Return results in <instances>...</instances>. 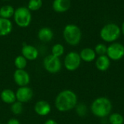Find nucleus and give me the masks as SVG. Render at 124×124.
Returning a JSON list of instances; mask_svg holds the SVG:
<instances>
[{
    "instance_id": "obj_31",
    "label": "nucleus",
    "mask_w": 124,
    "mask_h": 124,
    "mask_svg": "<svg viewBox=\"0 0 124 124\" xmlns=\"http://www.w3.org/2000/svg\"></svg>"
},
{
    "instance_id": "obj_10",
    "label": "nucleus",
    "mask_w": 124,
    "mask_h": 124,
    "mask_svg": "<svg viewBox=\"0 0 124 124\" xmlns=\"http://www.w3.org/2000/svg\"><path fill=\"white\" fill-rule=\"evenodd\" d=\"M15 83L20 87L27 86L31 80L30 75L25 69H16L13 75Z\"/></svg>"
},
{
    "instance_id": "obj_20",
    "label": "nucleus",
    "mask_w": 124,
    "mask_h": 124,
    "mask_svg": "<svg viewBox=\"0 0 124 124\" xmlns=\"http://www.w3.org/2000/svg\"><path fill=\"white\" fill-rule=\"evenodd\" d=\"M64 52H65L64 46L60 43L54 45L52 48V55L57 58H60V56H62L64 54Z\"/></svg>"
},
{
    "instance_id": "obj_15",
    "label": "nucleus",
    "mask_w": 124,
    "mask_h": 124,
    "mask_svg": "<svg viewBox=\"0 0 124 124\" xmlns=\"http://www.w3.org/2000/svg\"><path fill=\"white\" fill-rule=\"evenodd\" d=\"M0 98L3 102L8 105H12L17 101L15 93L9 88L4 89L1 91L0 94Z\"/></svg>"
},
{
    "instance_id": "obj_13",
    "label": "nucleus",
    "mask_w": 124,
    "mask_h": 124,
    "mask_svg": "<svg viewBox=\"0 0 124 124\" xmlns=\"http://www.w3.org/2000/svg\"><path fill=\"white\" fill-rule=\"evenodd\" d=\"M54 37L52 30L49 27H42L38 31V38L43 42H49Z\"/></svg>"
},
{
    "instance_id": "obj_17",
    "label": "nucleus",
    "mask_w": 124,
    "mask_h": 124,
    "mask_svg": "<svg viewBox=\"0 0 124 124\" xmlns=\"http://www.w3.org/2000/svg\"><path fill=\"white\" fill-rule=\"evenodd\" d=\"M95 64L98 70L105 72L107 71L110 66V59L107 56V55L100 56L97 58Z\"/></svg>"
},
{
    "instance_id": "obj_14",
    "label": "nucleus",
    "mask_w": 124,
    "mask_h": 124,
    "mask_svg": "<svg viewBox=\"0 0 124 124\" xmlns=\"http://www.w3.org/2000/svg\"><path fill=\"white\" fill-rule=\"evenodd\" d=\"M52 7L57 12H65L70 7V0H54Z\"/></svg>"
},
{
    "instance_id": "obj_24",
    "label": "nucleus",
    "mask_w": 124,
    "mask_h": 124,
    "mask_svg": "<svg viewBox=\"0 0 124 124\" xmlns=\"http://www.w3.org/2000/svg\"><path fill=\"white\" fill-rule=\"evenodd\" d=\"M23 103L16 101L11 105V111L14 115H20L23 113Z\"/></svg>"
},
{
    "instance_id": "obj_5",
    "label": "nucleus",
    "mask_w": 124,
    "mask_h": 124,
    "mask_svg": "<svg viewBox=\"0 0 124 124\" xmlns=\"http://www.w3.org/2000/svg\"><path fill=\"white\" fill-rule=\"evenodd\" d=\"M121 35V29L117 24L108 23L102 27L100 31V37L102 40L108 42H113Z\"/></svg>"
},
{
    "instance_id": "obj_26",
    "label": "nucleus",
    "mask_w": 124,
    "mask_h": 124,
    "mask_svg": "<svg viewBox=\"0 0 124 124\" xmlns=\"http://www.w3.org/2000/svg\"><path fill=\"white\" fill-rule=\"evenodd\" d=\"M76 113L77 114L80 116V117H84V115H86V113H87V108L86 106L84 104H78L76 106Z\"/></svg>"
},
{
    "instance_id": "obj_16",
    "label": "nucleus",
    "mask_w": 124,
    "mask_h": 124,
    "mask_svg": "<svg viewBox=\"0 0 124 124\" xmlns=\"http://www.w3.org/2000/svg\"><path fill=\"white\" fill-rule=\"evenodd\" d=\"M12 31V23L9 19L0 17V37L9 34Z\"/></svg>"
},
{
    "instance_id": "obj_23",
    "label": "nucleus",
    "mask_w": 124,
    "mask_h": 124,
    "mask_svg": "<svg viewBox=\"0 0 124 124\" xmlns=\"http://www.w3.org/2000/svg\"><path fill=\"white\" fill-rule=\"evenodd\" d=\"M109 122L110 124H124V117L117 113L111 114L109 117Z\"/></svg>"
},
{
    "instance_id": "obj_7",
    "label": "nucleus",
    "mask_w": 124,
    "mask_h": 124,
    "mask_svg": "<svg viewBox=\"0 0 124 124\" xmlns=\"http://www.w3.org/2000/svg\"><path fill=\"white\" fill-rule=\"evenodd\" d=\"M81 62V59L79 53L75 51H71L65 56L64 59V66L67 70L73 72L80 67Z\"/></svg>"
},
{
    "instance_id": "obj_2",
    "label": "nucleus",
    "mask_w": 124,
    "mask_h": 124,
    "mask_svg": "<svg viewBox=\"0 0 124 124\" xmlns=\"http://www.w3.org/2000/svg\"><path fill=\"white\" fill-rule=\"evenodd\" d=\"M112 110V103L106 97H99L94 100L91 105V111L98 118H105Z\"/></svg>"
},
{
    "instance_id": "obj_12",
    "label": "nucleus",
    "mask_w": 124,
    "mask_h": 124,
    "mask_svg": "<svg viewBox=\"0 0 124 124\" xmlns=\"http://www.w3.org/2000/svg\"><path fill=\"white\" fill-rule=\"evenodd\" d=\"M51 110H52V107L49 103L44 100L38 101L34 106L35 113L40 116L48 115L50 113Z\"/></svg>"
},
{
    "instance_id": "obj_4",
    "label": "nucleus",
    "mask_w": 124,
    "mask_h": 124,
    "mask_svg": "<svg viewBox=\"0 0 124 124\" xmlns=\"http://www.w3.org/2000/svg\"><path fill=\"white\" fill-rule=\"evenodd\" d=\"M13 18L15 23L21 28L28 27L32 20L31 11L25 7H20L15 9Z\"/></svg>"
},
{
    "instance_id": "obj_27",
    "label": "nucleus",
    "mask_w": 124,
    "mask_h": 124,
    "mask_svg": "<svg viewBox=\"0 0 124 124\" xmlns=\"http://www.w3.org/2000/svg\"><path fill=\"white\" fill-rule=\"evenodd\" d=\"M7 124H20V121L16 118H11L8 121Z\"/></svg>"
},
{
    "instance_id": "obj_25",
    "label": "nucleus",
    "mask_w": 124,
    "mask_h": 124,
    "mask_svg": "<svg viewBox=\"0 0 124 124\" xmlns=\"http://www.w3.org/2000/svg\"><path fill=\"white\" fill-rule=\"evenodd\" d=\"M107 50H108V47L105 45L102 44V43H100V44L97 45L95 48H94V51H95L96 54H97L99 56L106 55Z\"/></svg>"
},
{
    "instance_id": "obj_30",
    "label": "nucleus",
    "mask_w": 124,
    "mask_h": 124,
    "mask_svg": "<svg viewBox=\"0 0 124 124\" xmlns=\"http://www.w3.org/2000/svg\"><path fill=\"white\" fill-rule=\"evenodd\" d=\"M4 1H9V0H4Z\"/></svg>"
},
{
    "instance_id": "obj_1",
    "label": "nucleus",
    "mask_w": 124,
    "mask_h": 124,
    "mask_svg": "<svg viewBox=\"0 0 124 124\" xmlns=\"http://www.w3.org/2000/svg\"><path fill=\"white\" fill-rule=\"evenodd\" d=\"M78 98L71 90L66 89L60 92L55 98L54 105L60 112H68L76 107Z\"/></svg>"
},
{
    "instance_id": "obj_21",
    "label": "nucleus",
    "mask_w": 124,
    "mask_h": 124,
    "mask_svg": "<svg viewBox=\"0 0 124 124\" xmlns=\"http://www.w3.org/2000/svg\"><path fill=\"white\" fill-rule=\"evenodd\" d=\"M15 66L17 69H24L27 66V60L22 56H17L15 58Z\"/></svg>"
},
{
    "instance_id": "obj_29",
    "label": "nucleus",
    "mask_w": 124,
    "mask_h": 124,
    "mask_svg": "<svg viewBox=\"0 0 124 124\" xmlns=\"http://www.w3.org/2000/svg\"><path fill=\"white\" fill-rule=\"evenodd\" d=\"M121 31H122V33H123V34L124 35V22L123 23V24H122V27H121Z\"/></svg>"
},
{
    "instance_id": "obj_3",
    "label": "nucleus",
    "mask_w": 124,
    "mask_h": 124,
    "mask_svg": "<svg viewBox=\"0 0 124 124\" xmlns=\"http://www.w3.org/2000/svg\"><path fill=\"white\" fill-rule=\"evenodd\" d=\"M63 37L70 45H77L81 39V31L75 24H68L64 28Z\"/></svg>"
},
{
    "instance_id": "obj_11",
    "label": "nucleus",
    "mask_w": 124,
    "mask_h": 124,
    "mask_svg": "<svg viewBox=\"0 0 124 124\" xmlns=\"http://www.w3.org/2000/svg\"><path fill=\"white\" fill-rule=\"evenodd\" d=\"M21 53L27 61H34L39 56L38 49L31 45L24 44L21 49Z\"/></svg>"
},
{
    "instance_id": "obj_6",
    "label": "nucleus",
    "mask_w": 124,
    "mask_h": 124,
    "mask_svg": "<svg viewBox=\"0 0 124 124\" xmlns=\"http://www.w3.org/2000/svg\"><path fill=\"white\" fill-rule=\"evenodd\" d=\"M43 66L46 72L51 74H56L61 70L62 62L60 58L51 54L44 58L43 61Z\"/></svg>"
},
{
    "instance_id": "obj_22",
    "label": "nucleus",
    "mask_w": 124,
    "mask_h": 124,
    "mask_svg": "<svg viewBox=\"0 0 124 124\" xmlns=\"http://www.w3.org/2000/svg\"><path fill=\"white\" fill-rule=\"evenodd\" d=\"M42 0H29L27 7L30 11H37L42 7Z\"/></svg>"
},
{
    "instance_id": "obj_28",
    "label": "nucleus",
    "mask_w": 124,
    "mask_h": 124,
    "mask_svg": "<svg viewBox=\"0 0 124 124\" xmlns=\"http://www.w3.org/2000/svg\"><path fill=\"white\" fill-rule=\"evenodd\" d=\"M44 124H58L54 120H52V119H48L46 120L45 122H44Z\"/></svg>"
},
{
    "instance_id": "obj_18",
    "label": "nucleus",
    "mask_w": 124,
    "mask_h": 124,
    "mask_svg": "<svg viewBox=\"0 0 124 124\" xmlns=\"http://www.w3.org/2000/svg\"><path fill=\"white\" fill-rule=\"evenodd\" d=\"M79 55H80L81 59L85 62H92L94 61L96 58V53L94 50L89 48H84L81 51Z\"/></svg>"
},
{
    "instance_id": "obj_19",
    "label": "nucleus",
    "mask_w": 124,
    "mask_h": 124,
    "mask_svg": "<svg viewBox=\"0 0 124 124\" xmlns=\"http://www.w3.org/2000/svg\"><path fill=\"white\" fill-rule=\"evenodd\" d=\"M15 13V9L12 5L6 4L0 8V17L6 19H9L13 17Z\"/></svg>"
},
{
    "instance_id": "obj_9",
    "label": "nucleus",
    "mask_w": 124,
    "mask_h": 124,
    "mask_svg": "<svg viewBox=\"0 0 124 124\" xmlns=\"http://www.w3.org/2000/svg\"><path fill=\"white\" fill-rule=\"evenodd\" d=\"M15 95L17 101L23 104L28 102L32 99L33 96V91L31 88L28 86H23L17 88V91L15 92Z\"/></svg>"
},
{
    "instance_id": "obj_8",
    "label": "nucleus",
    "mask_w": 124,
    "mask_h": 124,
    "mask_svg": "<svg viewBox=\"0 0 124 124\" xmlns=\"http://www.w3.org/2000/svg\"><path fill=\"white\" fill-rule=\"evenodd\" d=\"M107 56L113 61H118L124 56V46L119 42H113L108 47Z\"/></svg>"
}]
</instances>
